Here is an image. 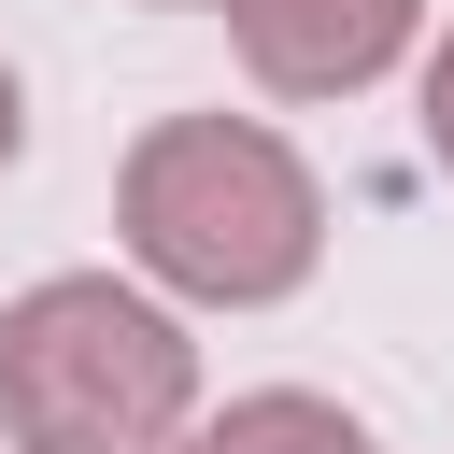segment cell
Segmentation results:
<instances>
[{
	"label": "cell",
	"instance_id": "cell-4",
	"mask_svg": "<svg viewBox=\"0 0 454 454\" xmlns=\"http://www.w3.org/2000/svg\"><path fill=\"white\" fill-rule=\"evenodd\" d=\"M184 454H383L340 397H298V383H270V397H227Z\"/></svg>",
	"mask_w": 454,
	"mask_h": 454
},
{
	"label": "cell",
	"instance_id": "cell-5",
	"mask_svg": "<svg viewBox=\"0 0 454 454\" xmlns=\"http://www.w3.org/2000/svg\"><path fill=\"white\" fill-rule=\"evenodd\" d=\"M426 156H440V170H454V43H440V57H426Z\"/></svg>",
	"mask_w": 454,
	"mask_h": 454
},
{
	"label": "cell",
	"instance_id": "cell-6",
	"mask_svg": "<svg viewBox=\"0 0 454 454\" xmlns=\"http://www.w3.org/2000/svg\"><path fill=\"white\" fill-rule=\"evenodd\" d=\"M14 142H28V99H14V71H0V170H14Z\"/></svg>",
	"mask_w": 454,
	"mask_h": 454
},
{
	"label": "cell",
	"instance_id": "cell-1",
	"mask_svg": "<svg viewBox=\"0 0 454 454\" xmlns=\"http://www.w3.org/2000/svg\"><path fill=\"white\" fill-rule=\"evenodd\" d=\"M114 227H128V255H142L170 298H199V312H270V298H298L312 255H326V184H312L298 142L255 128V114H170V128L128 142Z\"/></svg>",
	"mask_w": 454,
	"mask_h": 454
},
{
	"label": "cell",
	"instance_id": "cell-3",
	"mask_svg": "<svg viewBox=\"0 0 454 454\" xmlns=\"http://www.w3.org/2000/svg\"><path fill=\"white\" fill-rule=\"evenodd\" d=\"M426 0H227V43L270 99H355L411 57Z\"/></svg>",
	"mask_w": 454,
	"mask_h": 454
},
{
	"label": "cell",
	"instance_id": "cell-2",
	"mask_svg": "<svg viewBox=\"0 0 454 454\" xmlns=\"http://www.w3.org/2000/svg\"><path fill=\"white\" fill-rule=\"evenodd\" d=\"M0 426H14V454H184L199 440V340L142 284L57 270L0 312Z\"/></svg>",
	"mask_w": 454,
	"mask_h": 454
}]
</instances>
